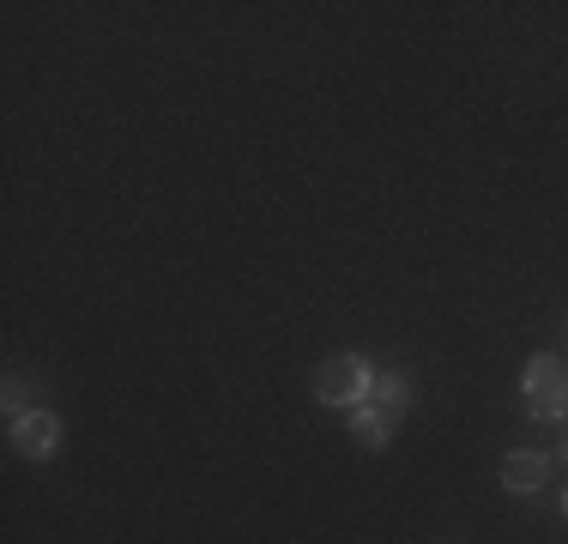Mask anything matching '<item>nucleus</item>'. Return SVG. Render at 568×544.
Returning <instances> with one entry per match:
<instances>
[{
	"label": "nucleus",
	"mask_w": 568,
	"mask_h": 544,
	"mask_svg": "<svg viewBox=\"0 0 568 544\" xmlns=\"http://www.w3.org/2000/svg\"><path fill=\"white\" fill-rule=\"evenodd\" d=\"M369 387H375V375H369L363 357H333V363H321V375H315V400L321 405H345V412L369 405Z\"/></svg>",
	"instance_id": "nucleus-1"
},
{
	"label": "nucleus",
	"mask_w": 568,
	"mask_h": 544,
	"mask_svg": "<svg viewBox=\"0 0 568 544\" xmlns=\"http://www.w3.org/2000/svg\"><path fill=\"white\" fill-rule=\"evenodd\" d=\"M532 417H568V370L557 357H532L526 363V387H520Z\"/></svg>",
	"instance_id": "nucleus-2"
},
{
	"label": "nucleus",
	"mask_w": 568,
	"mask_h": 544,
	"mask_svg": "<svg viewBox=\"0 0 568 544\" xmlns=\"http://www.w3.org/2000/svg\"><path fill=\"white\" fill-rule=\"evenodd\" d=\"M55 442H61V417L43 412V405L12 424V447H19L24 460H49V454H55Z\"/></svg>",
	"instance_id": "nucleus-3"
},
{
	"label": "nucleus",
	"mask_w": 568,
	"mask_h": 544,
	"mask_svg": "<svg viewBox=\"0 0 568 544\" xmlns=\"http://www.w3.org/2000/svg\"><path fill=\"white\" fill-rule=\"evenodd\" d=\"M545 478H550V460L532 454V447H514V454L503 460V490L508 496H538Z\"/></svg>",
	"instance_id": "nucleus-4"
},
{
	"label": "nucleus",
	"mask_w": 568,
	"mask_h": 544,
	"mask_svg": "<svg viewBox=\"0 0 568 544\" xmlns=\"http://www.w3.org/2000/svg\"><path fill=\"white\" fill-rule=\"evenodd\" d=\"M369 405L382 417H399L405 405H412V381H405L399 370H387V375H375V387H369Z\"/></svg>",
	"instance_id": "nucleus-5"
},
{
	"label": "nucleus",
	"mask_w": 568,
	"mask_h": 544,
	"mask_svg": "<svg viewBox=\"0 0 568 544\" xmlns=\"http://www.w3.org/2000/svg\"><path fill=\"white\" fill-rule=\"evenodd\" d=\"M387 424H394V417H382L375 405H357V412H351V435H357L363 447H387Z\"/></svg>",
	"instance_id": "nucleus-6"
},
{
	"label": "nucleus",
	"mask_w": 568,
	"mask_h": 544,
	"mask_svg": "<svg viewBox=\"0 0 568 544\" xmlns=\"http://www.w3.org/2000/svg\"><path fill=\"white\" fill-rule=\"evenodd\" d=\"M24 412H37V393H31V387H24V381H19V375H12V381H7V417H12V424H19V417H24Z\"/></svg>",
	"instance_id": "nucleus-7"
},
{
	"label": "nucleus",
	"mask_w": 568,
	"mask_h": 544,
	"mask_svg": "<svg viewBox=\"0 0 568 544\" xmlns=\"http://www.w3.org/2000/svg\"><path fill=\"white\" fill-rule=\"evenodd\" d=\"M562 454H568V417H562Z\"/></svg>",
	"instance_id": "nucleus-8"
},
{
	"label": "nucleus",
	"mask_w": 568,
	"mask_h": 544,
	"mask_svg": "<svg viewBox=\"0 0 568 544\" xmlns=\"http://www.w3.org/2000/svg\"><path fill=\"white\" fill-rule=\"evenodd\" d=\"M562 514H568V490H562Z\"/></svg>",
	"instance_id": "nucleus-9"
}]
</instances>
